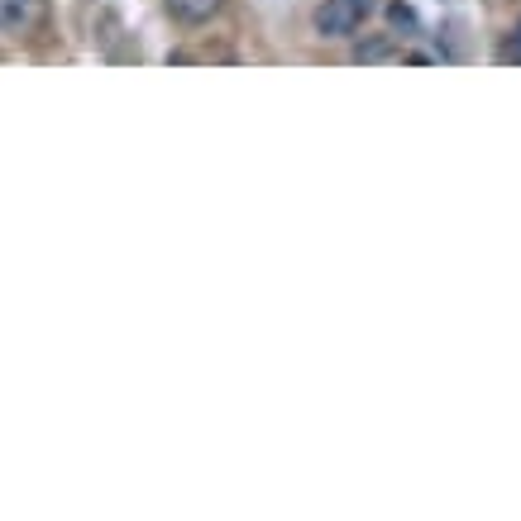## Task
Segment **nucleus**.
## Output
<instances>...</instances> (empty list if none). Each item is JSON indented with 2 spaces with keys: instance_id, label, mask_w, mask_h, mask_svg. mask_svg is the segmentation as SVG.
I'll return each mask as SVG.
<instances>
[{
  "instance_id": "f257e3e1",
  "label": "nucleus",
  "mask_w": 521,
  "mask_h": 521,
  "mask_svg": "<svg viewBox=\"0 0 521 521\" xmlns=\"http://www.w3.org/2000/svg\"><path fill=\"white\" fill-rule=\"evenodd\" d=\"M373 10V0H326L321 10H316V29L326 34V39H345L359 29V20Z\"/></svg>"
},
{
  "instance_id": "f03ea898",
  "label": "nucleus",
  "mask_w": 521,
  "mask_h": 521,
  "mask_svg": "<svg viewBox=\"0 0 521 521\" xmlns=\"http://www.w3.org/2000/svg\"><path fill=\"white\" fill-rule=\"evenodd\" d=\"M39 20H44V0H0V29L20 34Z\"/></svg>"
},
{
  "instance_id": "7ed1b4c3",
  "label": "nucleus",
  "mask_w": 521,
  "mask_h": 521,
  "mask_svg": "<svg viewBox=\"0 0 521 521\" xmlns=\"http://www.w3.org/2000/svg\"><path fill=\"white\" fill-rule=\"evenodd\" d=\"M220 10V0H168V15L182 24H206Z\"/></svg>"
},
{
  "instance_id": "20e7f679",
  "label": "nucleus",
  "mask_w": 521,
  "mask_h": 521,
  "mask_svg": "<svg viewBox=\"0 0 521 521\" xmlns=\"http://www.w3.org/2000/svg\"><path fill=\"white\" fill-rule=\"evenodd\" d=\"M388 53H392L388 39H369V44H359V48H354V58H359V63H383Z\"/></svg>"
},
{
  "instance_id": "39448f33",
  "label": "nucleus",
  "mask_w": 521,
  "mask_h": 521,
  "mask_svg": "<svg viewBox=\"0 0 521 521\" xmlns=\"http://www.w3.org/2000/svg\"><path fill=\"white\" fill-rule=\"evenodd\" d=\"M388 20H392V29H416L412 5H402V0H397V5H392V10H388Z\"/></svg>"
},
{
  "instance_id": "423d86ee",
  "label": "nucleus",
  "mask_w": 521,
  "mask_h": 521,
  "mask_svg": "<svg viewBox=\"0 0 521 521\" xmlns=\"http://www.w3.org/2000/svg\"><path fill=\"white\" fill-rule=\"evenodd\" d=\"M517 58H521V24H517Z\"/></svg>"
}]
</instances>
